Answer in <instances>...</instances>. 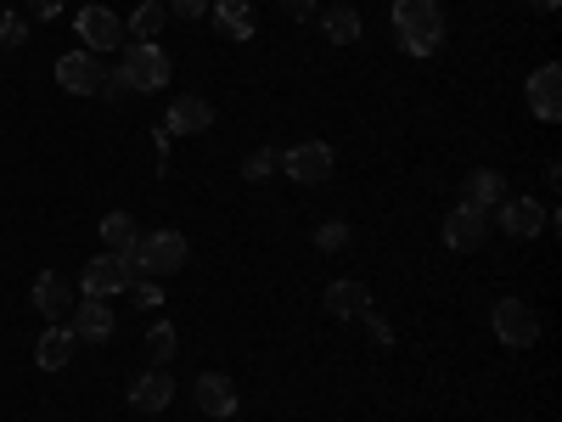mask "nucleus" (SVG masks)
<instances>
[{"label":"nucleus","mask_w":562,"mask_h":422,"mask_svg":"<svg viewBox=\"0 0 562 422\" xmlns=\"http://www.w3.org/2000/svg\"><path fill=\"white\" fill-rule=\"evenodd\" d=\"M394 40L411 57H439V45H445L439 0H394Z\"/></svg>","instance_id":"f257e3e1"},{"label":"nucleus","mask_w":562,"mask_h":422,"mask_svg":"<svg viewBox=\"0 0 562 422\" xmlns=\"http://www.w3.org/2000/svg\"><path fill=\"white\" fill-rule=\"evenodd\" d=\"M186 259H192V248H186L180 231H147V237H135V248H130L135 276H147V281H164V276L186 270Z\"/></svg>","instance_id":"f03ea898"},{"label":"nucleus","mask_w":562,"mask_h":422,"mask_svg":"<svg viewBox=\"0 0 562 422\" xmlns=\"http://www.w3.org/2000/svg\"><path fill=\"white\" fill-rule=\"evenodd\" d=\"M119 79L135 90V97H153V90L169 85V52H164L158 40H135V45H124Z\"/></svg>","instance_id":"7ed1b4c3"},{"label":"nucleus","mask_w":562,"mask_h":422,"mask_svg":"<svg viewBox=\"0 0 562 422\" xmlns=\"http://www.w3.org/2000/svg\"><path fill=\"white\" fill-rule=\"evenodd\" d=\"M333 147L326 141H299V147H288L281 153V175H293L299 186H326L333 180Z\"/></svg>","instance_id":"20e7f679"},{"label":"nucleus","mask_w":562,"mask_h":422,"mask_svg":"<svg viewBox=\"0 0 562 422\" xmlns=\"http://www.w3.org/2000/svg\"><path fill=\"white\" fill-rule=\"evenodd\" d=\"M484 237H490V209H479V203L461 198V203L445 214V248L473 254V248H484Z\"/></svg>","instance_id":"39448f33"},{"label":"nucleus","mask_w":562,"mask_h":422,"mask_svg":"<svg viewBox=\"0 0 562 422\" xmlns=\"http://www.w3.org/2000/svg\"><path fill=\"white\" fill-rule=\"evenodd\" d=\"M495 338H501L506 349H535V338H540V315H535V304H524V299H501V304H495Z\"/></svg>","instance_id":"423d86ee"},{"label":"nucleus","mask_w":562,"mask_h":422,"mask_svg":"<svg viewBox=\"0 0 562 422\" xmlns=\"http://www.w3.org/2000/svg\"><path fill=\"white\" fill-rule=\"evenodd\" d=\"M130 281H140L135 265H130V254H102V259H90V265H85V299L130 293Z\"/></svg>","instance_id":"0eeeda50"},{"label":"nucleus","mask_w":562,"mask_h":422,"mask_svg":"<svg viewBox=\"0 0 562 422\" xmlns=\"http://www.w3.org/2000/svg\"><path fill=\"white\" fill-rule=\"evenodd\" d=\"M102 79H108V68L97 63V52H68V57H57V85L68 90V97H97Z\"/></svg>","instance_id":"6e6552de"},{"label":"nucleus","mask_w":562,"mask_h":422,"mask_svg":"<svg viewBox=\"0 0 562 422\" xmlns=\"http://www.w3.org/2000/svg\"><path fill=\"white\" fill-rule=\"evenodd\" d=\"M495 209H501V214H495L501 231H506V237H518V243H524V237H540L546 220H551V209L535 203V198H501Z\"/></svg>","instance_id":"1a4fd4ad"},{"label":"nucleus","mask_w":562,"mask_h":422,"mask_svg":"<svg viewBox=\"0 0 562 422\" xmlns=\"http://www.w3.org/2000/svg\"><path fill=\"white\" fill-rule=\"evenodd\" d=\"M524 97H529V113H535L540 124H557V119H562V68H557V63L535 68Z\"/></svg>","instance_id":"9d476101"},{"label":"nucleus","mask_w":562,"mask_h":422,"mask_svg":"<svg viewBox=\"0 0 562 422\" xmlns=\"http://www.w3.org/2000/svg\"><path fill=\"white\" fill-rule=\"evenodd\" d=\"M79 40H85V52H113V45H124V23H119V12H108V7H85V12H79Z\"/></svg>","instance_id":"9b49d317"},{"label":"nucleus","mask_w":562,"mask_h":422,"mask_svg":"<svg viewBox=\"0 0 562 422\" xmlns=\"http://www.w3.org/2000/svg\"><path fill=\"white\" fill-rule=\"evenodd\" d=\"M74 288H68V276H57V270H40L34 276V310L45 315V321H63V315H74Z\"/></svg>","instance_id":"f8f14e48"},{"label":"nucleus","mask_w":562,"mask_h":422,"mask_svg":"<svg viewBox=\"0 0 562 422\" xmlns=\"http://www.w3.org/2000/svg\"><path fill=\"white\" fill-rule=\"evenodd\" d=\"M209 124H214V102L209 97H175L169 102V119H164L169 135H203Z\"/></svg>","instance_id":"ddd939ff"},{"label":"nucleus","mask_w":562,"mask_h":422,"mask_svg":"<svg viewBox=\"0 0 562 422\" xmlns=\"http://www.w3.org/2000/svg\"><path fill=\"white\" fill-rule=\"evenodd\" d=\"M74 349H79V338H74V326L52 321V326H45V338L34 344V366H40V371H63V366L74 360Z\"/></svg>","instance_id":"4468645a"},{"label":"nucleus","mask_w":562,"mask_h":422,"mask_svg":"<svg viewBox=\"0 0 562 422\" xmlns=\"http://www.w3.org/2000/svg\"><path fill=\"white\" fill-rule=\"evenodd\" d=\"M192 395H198V411L203 417H231V411H237V384H231L225 371H203Z\"/></svg>","instance_id":"2eb2a0df"},{"label":"nucleus","mask_w":562,"mask_h":422,"mask_svg":"<svg viewBox=\"0 0 562 422\" xmlns=\"http://www.w3.org/2000/svg\"><path fill=\"white\" fill-rule=\"evenodd\" d=\"M74 338H79V344H108V338H113V310H108L102 299L74 304Z\"/></svg>","instance_id":"dca6fc26"},{"label":"nucleus","mask_w":562,"mask_h":422,"mask_svg":"<svg viewBox=\"0 0 562 422\" xmlns=\"http://www.w3.org/2000/svg\"><path fill=\"white\" fill-rule=\"evenodd\" d=\"M366 310H371V288H366V281H333V288H326V315L360 321Z\"/></svg>","instance_id":"f3484780"},{"label":"nucleus","mask_w":562,"mask_h":422,"mask_svg":"<svg viewBox=\"0 0 562 422\" xmlns=\"http://www.w3.org/2000/svg\"><path fill=\"white\" fill-rule=\"evenodd\" d=\"M209 7H214V23H220V34L225 40H254L259 34V23H254V7H248V0H209Z\"/></svg>","instance_id":"a211bd4d"},{"label":"nucleus","mask_w":562,"mask_h":422,"mask_svg":"<svg viewBox=\"0 0 562 422\" xmlns=\"http://www.w3.org/2000/svg\"><path fill=\"white\" fill-rule=\"evenodd\" d=\"M169 400H175V384H169V371H158V366L140 371V378L130 384V406L135 411H164Z\"/></svg>","instance_id":"6ab92c4d"},{"label":"nucleus","mask_w":562,"mask_h":422,"mask_svg":"<svg viewBox=\"0 0 562 422\" xmlns=\"http://www.w3.org/2000/svg\"><path fill=\"white\" fill-rule=\"evenodd\" d=\"M321 34L333 40V45H355L360 40V12L355 7H326L321 12Z\"/></svg>","instance_id":"aec40b11"},{"label":"nucleus","mask_w":562,"mask_h":422,"mask_svg":"<svg viewBox=\"0 0 562 422\" xmlns=\"http://www.w3.org/2000/svg\"><path fill=\"white\" fill-rule=\"evenodd\" d=\"M501 198H506V180H501V169H473V175H467V203L495 209Z\"/></svg>","instance_id":"412c9836"},{"label":"nucleus","mask_w":562,"mask_h":422,"mask_svg":"<svg viewBox=\"0 0 562 422\" xmlns=\"http://www.w3.org/2000/svg\"><path fill=\"white\" fill-rule=\"evenodd\" d=\"M175 344H180V333L169 321H153V333H147V360L158 366V371H169V360H175Z\"/></svg>","instance_id":"4be33fe9"},{"label":"nucleus","mask_w":562,"mask_h":422,"mask_svg":"<svg viewBox=\"0 0 562 422\" xmlns=\"http://www.w3.org/2000/svg\"><path fill=\"white\" fill-rule=\"evenodd\" d=\"M102 243H108V254H130L135 248V220L130 214H108L102 220Z\"/></svg>","instance_id":"5701e85b"},{"label":"nucleus","mask_w":562,"mask_h":422,"mask_svg":"<svg viewBox=\"0 0 562 422\" xmlns=\"http://www.w3.org/2000/svg\"><path fill=\"white\" fill-rule=\"evenodd\" d=\"M164 18H169V12L158 7V0H140V7L130 12V34H135V40H153V34L164 29Z\"/></svg>","instance_id":"b1692460"},{"label":"nucleus","mask_w":562,"mask_h":422,"mask_svg":"<svg viewBox=\"0 0 562 422\" xmlns=\"http://www.w3.org/2000/svg\"><path fill=\"white\" fill-rule=\"evenodd\" d=\"M276 169H281V153H276V147H254V153L243 158V180H254V186L270 180Z\"/></svg>","instance_id":"393cba45"},{"label":"nucleus","mask_w":562,"mask_h":422,"mask_svg":"<svg viewBox=\"0 0 562 422\" xmlns=\"http://www.w3.org/2000/svg\"><path fill=\"white\" fill-rule=\"evenodd\" d=\"M29 40V18L23 12H0V52H12V45Z\"/></svg>","instance_id":"a878e982"},{"label":"nucleus","mask_w":562,"mask_h":422,"mask_svg":"<svg viewBox=\"0 0 562 422\" xmlns=\"http://www.w3.org/2000/svg\"><path fill=\"white\" fill-rule=\"evenodd\" d=\"M315 248H321V254H338V248H349V225H344V220H326V225L315 231Z\"/></svg>","instance_id":"bb28decb"},{"label":"nucleus","mask_w":562,"mask_h":422,"mask_svg":"<svg viewBox=\"0 0 562 422\" xmlns=\"http://www.w3.org/2000/svg\"><path fill=\"white\" fill-rule=\"evenodd\" d=\"M360 321H366V326H371V338H378V349H394V326H389V321H383V315H378V310H366V315H360Z\"/></svg>","instance_id":"cd10ccee"},{"label":"nucleus","mask_w":562,"mask_h":422,"mask_svg":"<svg viewBox=\"0 0 562 422\" xmlns=\"http://www.w3.org/2000/svg\"><path fill=\"white\" fill-rule=\"evenodd\" d=\"M130 293H135V304H140V310H153V304H164V293H158V281H147V276H140V281H130Z\"/></svg>","instance_id":"c85d7f7f"},{"label":"nucleus","mask_w":562,"mask_h":422,"mask_svg":"<svg viewBox=\"0 0 562 422\" xmlns=\"http://www.w3.org/2000/svg\"><path fill=\"white\" fill-rule=\"evenodd\" d=\"M102 97H108V102H130L135 90H130V85H124L119 74H108V79H102Z\"/></svg>","instance_id":"c756f323"},{"label":"nucleus","mask_w":562,"mask_h":422,"mask_svg":"<svg viewBox=\"0 0 562 422\" xmlns=\"http://www.w3.org/2000/svg\"><path fill=\"white\" fill-rule=\"evenodd\" d=\"M175 18H186V23L209 18V0H175Z\"/></svg>","instance_id":"7c9ffc66"},{"label":"nucleus","mask_w":562,"mask_h":422,"mask_svg":"<svg viewBox=\"0 0 562 422\" xmlns=\"http://www.w3.org/2000/svg\"><path fill=\"white\" fill-rule=\"evenodd\" d=\"M281 12L288 18H315V0H281Z\"/></svg>","instance_id":"2f4dec72"},{"label":"nucleus","mask_w":562,"mask_h":422,"mask_svg":"<svg viewBox=\"0 0 562 422\" xmlns=\"http://www.w3.org/2000/svg\"><path fill=\"white\" fill-rule=\"evenodd\" d=\"M63 12V0H34V18H45V23H52Z\"/></svg>","instance_id":"473e14b6"},{"label":"nucleus","mask_w":562,"mask_h":422,"mask_svg":"<svg viewBox=\"0 0 562 422\" xmlns=\"http://www.w3.org/2000/svg\"><path fill=\"white\" fill-rule=\"evenodd\" d=\"M529 7H535V12H557V7H562V0H529Z\"/></svg>","instance_id":"72a5a7b5"}]
</instances>
